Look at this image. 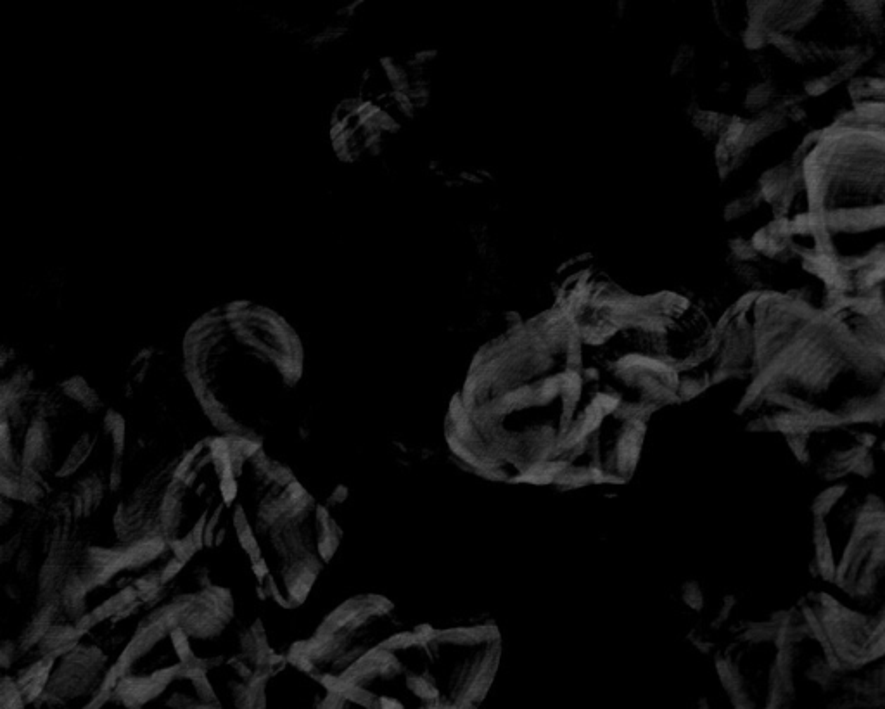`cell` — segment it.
Here are the masks:
<instances>
[{
  "label": "cell",
  "instance_id": "8992f818",
  "mask_svg": "<svg viewBox=\"0 0 885 709\" xmlns=\"http://www.w3.org/2000/svg\"><path fill=\"white\" fill-rule=\"evenodd\" d=\"M395 604L383 595H357L336 607L312 637L294 644L287 661L303 673L327 680L343 675L384 640L402 632Z\"/></svg>",
  "mask_w": 885,
  "mask_h": 709
},
{
  "label": "cell",
  "instance_id": "9c48e42d",
  "mask_svg": "<svg viewBox=\"0 0 885 709\" xmlns=\"http://www.w3.org/2000/svg\"><path fill=\"white\" fill-rule=\"evenodd\" d=\"M56 659L58 656L39 658L37 661H33L25 671H21L20 677L14 678L26 704L37 703L40 701V697L44 696L45 689L51 680L52 670L56 666Z\"/></svg>",
  "mask_w": 885,
  "mask_h": 709
},
{
  "label": "cell",
  "instance_id": "5b68a950",
  "mask_svg": "<svg viewBox=\"0 0 885 709\" xmlns=\"http://www.w3.org/2000/svg\"><path fill=\"white\" fill-rule=\"evenodd\" d=\"M714 668L732 709H830L842 678L796 604L733 625Z\"/></svg>",
  "mask_w": 885,
  "mask_h": 709
},
{
  "label": "cell",
  "instance_id": "ba28073f",
  "mask_svg": "<svg viewBox=\"0 0 885 709\" xmlns=\"http://www.w3.org/2000/svg\"><path fill=\"white\" fill-rule=\"evenodd\" d=\"M111 670V668H109ZM108 658L101 649L78 642L56 659L51 680L40 703L64 704L80 697L97 696L108 678Z\"/></svg>",
  "mask_w": 885,
  "mask_h": 709
},
{
  "label": "cell",
  "instance_id": "7c38bea8",
  "mask_svg": "<svg viewBox=\"0 0 885 709\" xmlns=\"http://www.w3.org/2000/svg\"><path fill=\"white\" fill-rule=\"evenodd\" d=\"M185 709H222V706H213V704H204L199 701L198 697L194 699L191 697V701L187 704V708Z\"/></svg>",
  "mask_w": 885,
  "mask_h": 709
},
{
  "label": "cell",
  "instance_id": "30bf717a",
  "mask_svg": "<svg viewBox=\"0 0 885 709\" xmlns=\"http://www.w3.org/2000/svg\"><path fill=\"white\" fill-rule=\"evenodd\" d=\"M25 706V699L21 696L16 680L6 675L0 685V709H25Z\"/></svg>",
  "mask_w": 885,
  "mask_h": 709
},
{
  "label": "cell",
  "instance_id": "7a4b0ae2",
  "mask_svg": "<svg viewBox=\"0 0 885 709\" xmlns=\"http://www.w3.org/2000/svg\"><path fill=\"white\" fill-rule=\"evenodd\" d=\"M796 606L832 670L885 658V486L851 480L816 495L809 582Z\"/></svg>",
  "mask_w": 885,
  "mask_h": 709
},
{
  "label": "cell",
  "instance_id": "8fae6325",
  "mask_svg": "<svg viewBox=\"0 0 885 709\" xmlns=\"http://www.w3.org/2000/svg\"><path fill=\"white\" fill-rule=\"evenodd\" d=\"M113 699V690H101L97 696L92 697L89 704H85L82 709H102L104 704Z\"/></svg>",
  "mask_w": 885,
  "mask_h": 709
},
{
  "label": "cell",
  "instance_id": "3957f363",
  "mask_svg": "<svg viewBox=\"0 0 885 709\" xmlns=\"http://www.w3.org/2000/svg\"><path fill=\"white\" fill-rule=\"evenodd\" d=\"M180 360L217 431L258 443L289 412L305 376L298 331L282 313L251 300L201 313L185 331Z\"/></svg>",
  "mask_w": 885,
  "mask_h": 709
},
{
  "label": "cell",
  "instance_id": "52a82bcc",
  "mask_svg": "<svg viewBox=\"0 0 885 709\" xmlns=\"http://www.w3.org/2000/svg\"><path fill=\"white\" fill-rule=\"evenodd\" d=\"M796 459L827 485L872 480L877 473V436L865 426L830 428L785 436Z\"/></svg>",
  "mask_w": 885,
  "mask_h": 709
},
{
  "label": "cell",
  "instance_id": "6da1fadb",
  "mask_svg": "<svg viewBox=\"0 0 885 709\" xmlns=\"http://www.w3.org/2000/svg\"><path fill=\"white\" fill-rule=\"evenodd\" d=\"M654 416L616 357L555 310L491 341L450 400L445 440L465 471L509 485H621Z\"/></svg>",
  "mask_w": 885,
  "mask_h": 709
},
{
  "label": "cell",
  "instance_id": "277c9868",
  "mask_svg": "<svg viewBox=\"0 0 885 709\" xmlns=\"http://www.w3.org/2000/svg\"><path fill=\"white\" fill-rule=\"evenodd\" d=\"M502 635L491 623L407 626L320 684V709H479L495 682Z\"/></svg>",
  "mask_w": 885,
  "mask_h": 709
}]
</instances>
